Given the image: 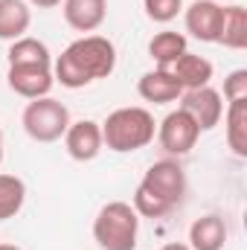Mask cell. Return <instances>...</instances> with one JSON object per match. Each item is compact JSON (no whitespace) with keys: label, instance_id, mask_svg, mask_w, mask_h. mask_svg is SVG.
<instances>
[{"label":"cell","instance_id":"1","mask_svg":"<svg viewBox=\"0 0 247 250\" xmlns=\"http://www.w3.org/2000/svg\"><path fill=\"white\" fill-rule=\"evenodd\" d=\"M114 70H117L114 41L105 35H82L53 62V79L67 90H79L99 79H108Z\"/></svg>","mask_w":247,"mask_h":250},{"label":"cell","instance_id":"2","mask_svg":"<svg viewBox=\"0 0 247 250\" xmlns=\"http://www.w3.org/2000/svg\"><path fill=\"white\" fill-rule=\"evenodd\" d=\"M99 125H102V143L117 154H131V151L145 148L157 134V123H154L151 111H145L140 105L117 108Z\"/></svg>","mask_w":247,"mask_h":250},{"label":"cell","instance_id":"3","mask_svg":"<svg viewBox=\"0 0 247 250\" xmlns=\"http://www.w3.org/2000/svg\"><path fill=\"white\" fill-rule=\"evenodd\" d=\"M140 236V215L131 204L111 201L93 218V239L102 250H134Z\"/></svg>","mask_w":247,"mask_h":250},{"label":"cell","instance_id":"4","mask_svg":"<svg viewBox=\"0 0 247 250\" xmlns=\"http://www.w3.org/2000/svg\"><path fill=\"white\" fill-rule=\"evenodd\" d=\"M70 111L67 105L53 99V96H41V99H29V105L21 114V125L29 134V140L35 143H56L62 140L64 131L70 128Z\"/></svg>","mask_w":247,"mask_h":250},{"label":"cell","instance_id":"5","mask_svg":"<svg viewBox=\"0 0 247 250\" xmlns=\"http://www.w3.org/2000/svg\"><path fill=\"white\" fill-rule=\"evenodd\" d=\"M157 143L166 154L172 157H184L189 154L195 146H198V137H201V128L195 125V120L186 114L184 108H175L169 111L160 123H157Z\"/></svg>","mask_w":247,"mask_h":250},{"label":"cell","instance_id":"6","mask_svg":"<svg viewBox=\"0 0 247 250\" xmlns=\"http://www.w3.org/2000/svg\"><path fill=\"white\" fill-rule=\"evenodd\" d=\"M140 184L148 192H154L157 198H163L172 209L181 207L186 198V172H184V166L178 160H172V157L151 163L145 169V175H143Z\"/></svg>","mask_w":247,"mask_h":250},{"label":"cell","instance_id":"7","mask_svg":"<svg viewBox=\"0 0 247 250\" xmlns=\"http://www.w3.org/2000/svg\"><path fill=\"white\" fill-rule=\"evenodd\" d=\"M6 84L12 93L23 99H41L50 96L56 79H53V64H9L6 70Z\"/></svg>","mask_w":247,"mask_h":250},{"label":"cell","instance_id":"8","mask_svg":"<svg viewBox=\"0 0 247 250\" xmlns=\"http://www.w3.org/2000/svg\"><path fill=\"white\" fill-rule=\"evenodd\" d=\"M178 102H181L178 108H184L186 114L195 120V125L201 128V134L204 131H212L215 125L221 123V117H224L221 93L215 87H209V84L206 87H195V90H184Z\"/></svg>","mask_w":247,"mask_h":250},{"label":"cell","instance_id":"9","mask_svg":"<svg viewBox=\"0 0 247 250\" xmlns=\"http://www.w3.org/2000/svg\"><path fill=\"white\" fill-rule=\"evenodd\" d=\"M221 15H224L221 3H215V0H192L184 9L186 32L201 44H218Z\"/></svg>","mask_w":247,"mask_h":250},{"label":"cell","instance_id":"10","mask_svg":"<svg viewBox=\"0 0 247 250\" xmlns=\"http://www.w3.org/2000/svg\"><path fill=\"white\" fill-rule=\"evenodd\" d=\"M64 148L73 160L79 163H90L99 157V151L105 148L102 143V125L96 120H79L70 123V128L64 131Z\"/></svg>","mask_w":247,"mask_h":250},{"label":"cell","instance_id":"11","mask_svg":"<svg viewBox=\"0 0 247 250\" xmlns=\"http://www.w3.org/2000/svg\"><path fill=\"white\" fill-rule=\"evenodd\" d=\"M137 93H140L143 102H151V105H172V102L181 99L184 87L178 84V79L172 76V70L157 67V70H148V73L140 76Z\"/></svg>","mask_w":247,"mask_h":250},{"label":"cell","instance_id":"12","mask_svg":"<svg viewBox=\"0 0 247 250\" xmlns=\"http://www.w3.org/2000/svg\"><path fill=\"white\" fill-rule=\"evenodd\" d=\"M64 21L70 29L87 35V32H96L105 18H108V0H64L62 3Z\"/></svg>","mask_w":247,"mask_h":250},{"label":"cell","instance_id":"13","mask_svg":"<svg viewBox=\"0 0 247 250\" xmlns=\"http://www.w3.org/2000/svg\"><path fill=\"white\" fill-rule=\"evenodd\" d=\"M227 245V221L215 212L201 215L189 227V248L192 250H224Z\"/></svg>","mask_w":247,"mask_h":250},{"label":"cell","instance_id":"14","mask_svg":"<svg viewBox=\"0 0 247 250\" xmlns=\"http://www.w3.org/2000/svg\"><path fill=\"white\" fill-rule=\"evenodd\" d=\"M169 70H172V76L178 79V84H181L184 90L206 87V84L212 82V73H215V67H212V62H209V59L195 56V53H189V50H186L184 56L172 64Z\"/></svg>","mask_w":247,"mask_h":250},{"label":"cell","instance_id":"15","mask_svg":"<svg viewBox=\"0 0 247 250\" xmlns=\"http://www.w3.org/2000/svg\"><path fill=\"white\" fill-rule=\"evenodd\" d=\"M32 26V9L26 0H0V41H18Z\"/></svg>","mask_w":247,"mask_h":250},{"label":"cell","instance_id":"16","mask_svg":"<svg viewBox=\"0 0 247 250\" xmlns=\"http://www.w3.org/2000/svg\"><path fill=\"white\" fill-rule=\"evenodd\" d=\"M218 44H224L227 50H245L247 47V9L242 3H227L224 6Z\"/></svg>","mask_w":247,"mask_h":250},{"label":"cell","instance_id":"17","mask_svg":"<svg viewBox=\"0 0 247 250\" xmlns=\"http://www.w3.org/2000/svg\"><path fill=\"white\" fill-rule=\"evenodd\" d=\"M224 134H227V146L233 148L236 157H247V99L239 102H227L224 111Z\"/></svg>","mask_w":247,"mask_h":250},{"label":"cell","instance_id":"18","mask_svg":"<svg viewBox=\"0 0 247 250\" xmlns=\"http://www.w3.org/2000/svg\"><path fill=\"white\" fill-rule=\"evenodd\" d=\"M184 53H186V35L184 32L163 29V32H157L148 41V56L157 62V67H163V70H169Z\"/></svg>","mask_w":247,"mask_h":250},{"label":"cell","instance_id":"19","mask_svg":"<svg viewBox=\"0 0 247 250\" xmlns=\"http://www.w3.org/2000/svg\"><path fill=\"white\" fill-rule=\"evenodd\" d=\"M6 59H9V64H53V53L44 41H38L32 35H23V38L9 44Z\"/></svg>","mask_w":247,"mask_h":250},{"label":"cell","instance_id":"20","mask_svg":"<svg viewBox=\"0 0 247 250\" xmlns=\"http://www.w3.org/2000/svg\"><path fill=\"white\" fill-rule=\"evenodd\" d=\"M26 204V184L18 175H0V221L15 218Z\"/></svg>","mask_w":247,"mask_h":250},{"label":"cell","instance_id":"21","mask_svg":"<svg viewBox=\"0 0 247 250\" xmlns=\"http://www.w3.org/2000/svg\"><path fill=\"white\" fill-rule=\"evenodd\" d=\"M131 207H134V212H137L140 218H163V215H169V212H172V207H169L163 198H157L154 192H148L143 184H140L137 192H134Z\"/></svg>","mask_w":247,"mask_h":250},{"label":"cell","instance_id":"22","mask_svg":"<svg viewBox=\"0 0 247 250\" xmlns=\"http://www.w3.org/2000/svg\"><path fill=\"white\" fill-rule=\"evenodd\" d=\"M145 18L154 23H172L184 12V0H143Z\"/></svg>","mask_w":247,"mask_h":250},{"label":"cell","instance_id":"23","mask_svg":"<svg viewBox=\"0 0 247 250\" xmlns=\"http://www.w3.org/2000/svg\"><path fill=\"white\" fill-rule=\"evenodd\" d=\"M224 99L227 102H239L247 99V70H233L227 79H224Z\"/></svg>","mask_w":247,"mask_h":250},{"label":"cell","instance_id":"24","mask_svg":"<svg viewBox=\"0 0 247 250\" xmlns=\"http://www.w3.org/2000/svg\"><path fill=\"white\" fill-rule=\"evenodd\" d=\"M29 6H35V9H56V6H62L64 0H26Z\"/></svg>","mask_w":247,"mask_h":250},{"label":"cell","instance_id":"25","mask_svg":"<svg viewBox=\"0 0 247 250\" xmlns=\"http://www.w3.org/2000/svg\"><path fill=\"white\" fill-rule=\"evenodd\" d=\"M160 250H192L189 245H184V242H169V245H163Z\"/></svg>","mask_w":247,"mask_h":250},{"label":"cell","instance_id":"26","mask_svg":"<svg viewBox=\"0 0 247 250\" xmlns=\"http://www.w3.org/2000/svg\"><path fill=\"white\" fill-rule=\"evenodd\" d=\"M0 163H3V128H0Z\"/></svg>","mask_w":247,"mask_h":250},{"label":"cell","instance_id":"27","mask_svg":"<svg viewBox=\"0 0 247 250\" xmlns=\"http://www.w3.org/2000/svg\"><path fill=\"white\" fill-rule=\"evenodd\" d=\"M0 250H21L18 245H0Z\"/></svg>","mask_w":247,"mask_h":250},{"label":"cell","instance_id":"28","mask_svg":"<svg viewBox=\"0 0 247 250\" xmlns=\"http://www.w3.org/2000/svg\"><path fill=\"white\" fill-rule=\"evenodd\" d=\"M215 3H221V6H224V3H239V0H215Z\"/></svg>","mask_w":247,"mask_h":250}]
</instances>
